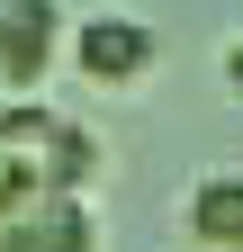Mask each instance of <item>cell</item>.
Listing matches in <instances>:
<instances>
[{"label":"cell","mask_w":243,"mask_h":252,"mask_svg":"<svg viewBox=\"0 0 243 252\" xmlns=\"http://www.w3.org/2000/svg\"><path fill=\"white\" fill-rule=\"evenodd\" d=\"M0 153H18V162L36 171L45 189H63V198H81V189L99 180V144H90V126L54 117L45 99H9V108H0Z\"/></svg>","instance_id":"cell-1"},{"label":"cell","mask_w":243,"mask_h":252,"mask_svg":"<svg viewBox=\"0 0 243 252\" xmlns=\"http://www.w3.org/2000/svg\"><path fill=\"white\" fill-rule=\"evenodd\" d=\"M72 72L90 90H135L144 72H153V27H144L135 9H99L72 27Z\"/></svg>","instance_id":"cell-2"},{"label":"cell","mask_w":243,"mask_h":252,"mask_svg":"<svg viewBox=\"0 0 243 252\" xmlns=\"http://www.w3.org/2000/svg\"><path fill=\"white\" fill-rule=\"evenodd\" d=\"M54 54H63L54 0H0V90H45Z\"/></svg>","instance_id":"cell-3"},{"label":"cell","mask_w":243,"mask_h":252,"mask_svg":"<svg viewBox=\"0 0 243 252\" xmlns=\"http://www.w3.org/2000/svg\"><path fill=\"white\" fill-rule=\"evenodd\" d=\"M0 252H99V225H90L81 198H36L27 216H0Z\"/></svg>","instance_id":"cell-4"},{"label":"cell","mask_w":243,"mask_h":252,"mask_svg":"<svg viewBox=\"0 0 243 252\" xmlns=\"http://www.w3.org/2000/svg\"><path fill=\"white\" fill-rule=\"evenodd\" d=\"M189 234L216 252H243V171H207L189 189Z\"/></svg>","instance_id":"cell-5"},{"label":"cell","mask_w":243,"mask_h":252,"mask_svg":"<svg viewBox=\"0 0 243 252\" xmlns=\"http://www.w3.org/2000/svg\"><path fill=\"white\" fill-rule=\"evenodd\" d=\"M225 81H234V90H243V45H225Z\"/></svg>","instance_id":"cell-6"}]
</instances>
